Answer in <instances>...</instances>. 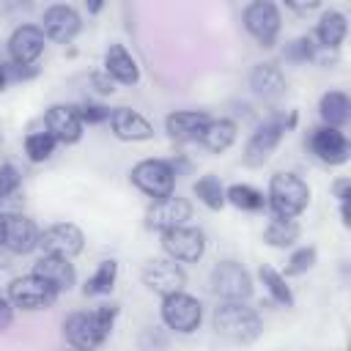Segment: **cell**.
Masks as SVG:
<instances>
[{
  "mask_svg": "<svg viewBox=\"0 0 351 351\" xmlns=\"http://www.w3.org/2000/svg\"><path fill=\"white\" fill-rule=\"evenodd\" d=\"M11 318H14V304L5 293H0V329H5L11 324Z\"/></svg>",
  "mask_w": 351,
  "mask_h": 351,
  "instance_id": "37",
  "label": "cell"
},
{
  "mask_svg": "<svg viewBox=\"0 0 351 351\" xmlns=\"http://www.w3.org/2000/svg\"><path fill=\"white\" fill-rule=\"evenodd\" d=\"M293 123H296V112H291L288 118L274 115V118L263 121V123L250 134V140H247V145H244V165H247V167H261V165L274 154V148L280 145L282 134H285Z\"/></svg>",
  "mask_w": 351,
  "mask_h": 351,
  "instance_id": "4",
  "label": "cell"
},
{
  "mask_svg": "<svg viewBox=\"0 0 351 351\" xmlns=\"http://www.w3.org/2000/svg\"><path fill=\"white\" fill-rule=\"evenodd\" d=\"M241 19H244L247 33H250L261 47H271V44L277 41V36H280V22H282V19H280V8H277L274 0H252V3L244 8Z\"/></svg>",
  "mask_w": 351,
  "mask_h": 351,
  "instance_id": "9",
  "label": "cell"
},
{
  "mask_svg": "<svg viewBox=\"0 0 351 351\" xmlns=\"http://www.w3.org/2000/svg\"><path fill=\"white\" fill-rule=\"evenodd\" d=\"M206 123L208 115L203 110H176L165 118V129L176 143H197Z\"/></svg>",
  "mask_w": 351,
  "mask_h": 351,
  "instance_id": "21",
  "label": "cell"
},
{
  "mask_svg": "<svg viewBox=\"0 0 351 351\" xmlns=\"http://www.w3.org/2000/svg\"><path fill=\"white\" fill-rule=\"evenodd\" d=\"M118 318V304H99L90 313H71L63 321V337L82 351H90L96 346H101L107 340V335L112 332Z\"/></svg>",
  "mask_w": 351,
  "mask_h": 351,
  "instance_id": "1",
  "label": "cell"
},
{
  "mask_svg": "<svg viewBox=\"0 0 351 351\" xmlns=\"http://www.w3.org/2000/svg\"><path fill=\"white\" fill-rule=\"evenodd\" d=\"M110 126H112V134L126 143H143L154 137V126L148 123V118H143L137 110H129V107H115L110 112Z\"/></svg>",
  "mask_w": 351,
  "mask_h": 351,
  "instance_id": "20",
  "label": "cell"
},
{
  "mask_svg": "<svg viewBox=\"0 0 351 351\" xmlns=\"http://www.w3.org/2000/svg\"><path fill=\"white\" fill-rule=\"evenodd\" d=\"M0 247H3V214H0Z\"/></svg>",
  "mask_w": 351,
  "mask_h": 351,
  "instance_id": "43",
  "label": "cell"
},
{
  "mask_svg": "<svg viewBox=\"0 0 351 351\" xmlns=\"http://www.w3.org/2000/svg\"><path fill=\"white\" fill-rule=\"evenodd\" d=\"M310 151L315 154V159H321L324 165H343L348 162V140L340 132V126H318L310 134Z\"/></svg>",
  "mask_w": 351,
  "mask_h": 351,
  "instance_id": "15",
  "label": "cell"
},
{
  "mask_svg": "<svg viewBox=\"0 0 351 351\" xmlns=\"http://www.w3.org/2000/svg\"><path fill=\"white\" fill-rule=\"evenodd\" d=\"M214 329L230 343H252L261 337L263 321L244 302H222L214 313Z\"/></svg>",
  "mask_w": 351,
  "mask_h": 351,
  "instance_id": "2",
  "label": "cell"
},
{
  "mask_svg": "<svg viewBox=\"0 0 351 351\" xmlns=\"http://www.w3.org/2000/svg\"><path fill=\"white\" fill-rule=\"evenodd\" d=\"M236 123L230 121V118H208V123L203 126V132H200V145L203 148H208L211 154H222V151H228L230 145H233V140H236Z\"/></svg>",
  "mask_w": 351,
  "mask_h": 351,
  "instance_id": "24",
  "label": "cell"
},
{
  "mask_svg": "<svg viewBox=\"0 0 351 351\" xmlns=\"http://www.w3.org/2000/svg\"><path fill=\"white\" fill-rule=\"evenodd\" d=\"M0 145H3V134H0Z\"/></svg>",
  "mask_w": 351,
  "mask_h": 351,
  "instance_id": "44",
  "label": "cell"
},
{
  "mask_svg": "<svg viewBox=\"0 0 351 351\" xmlns=\"http://www.w3.org/2000/svg\"><path fill=\"white\" fill-rule=\"evenodd\" d=\"M104 71L112 77L118 85H137L140 80V66L132 58V52L123 44H110L104 52Z\"/></svg>",
  "mask_w": 351,
  "mask_h": 351,
  "instance_id": "22",
  "label": "cell"
},
{
  "mask_svg": "<svg viewBox=\"0 0 351 351\" xmlns=\"http://www.w3.org/2000/svg\"><path fill=\"white\" fill-rule=\"evenodd\" d=\"M282 55H285V60H291V63H307V60L315 58V44H313L310 36H299V38H293V41L285 44Z\"/></svg>",
  "mask_w": 351,
  "mask_h": 351,
  "instance_id": "34",
  "label": "cell"
},
{
  "mask_svg": "<svg viewBox=\"0 0 351 351\" xmlns=\"http://www.w3.org/2000/svg\"><path fill=\"white\" fill-rule=\"evenodd\" d=\"M346 33H348V19L343 11H324L321 14L318 27H315V38L321 47L337 49L346 41Z\"/></svg>",
  "mask_w": 351,
  "mask_h": 351,
  "instance_id": "25",
  "label": "cell"
},
{
  "mask_svg": "<svg viewBox=\"0 0 351 351\" xmlns=\"http://www.w3.org/2000/svg\"><path fill=\"white\" fill-rule=\"evenodd\" d=\"M19 184H22V173H19L11 162L0 165V200L16 195V192H19Z\"/></svg>",
  "mask_w": 351,
  "mask_h": 351,
  "instance_id": "35",
  "label": "cell"
},
{
  "mask_svg": "<svg viewBox=\"0 0 351 351\" xmlns=\"http://www.w3.org/2000/svg\"><path fill=\"white\" fill-rule=\"evenodd\" d=\"M44 123H47V132L63 145H74L82 140L85 123H82L77 107H71V104H52L44 115Z\"/></svg>",
  "mask_w": 351,
  "mask_h": 351,
  "instance_id": "17",
  "label": "cell"
},
{
  "mask_svg": "<svg viewBox=\"0 0 351 351\" xmlns=\"http://www.w3.org/2000/svg\"><path fill=\"white\" fill-rule=\"evenodd\" d=\"M162 250L178 263H195L206 252V233L192 225H176L162 230Z\"/></svg>",
  "mask_w": 351,
  "mask_h": 351,
  "instance_id": "8",
  "label": "cell"
},
{
  "mask_svg": "<svg viewBox=\"0 0 351 351\" xmlns=\"http://www.w3.org/2000/svg\"><path fill=\"white\" fill-rule=\"evenodd\" d=\"M85 5H88V14H99L104 8V0H85Z\"/></svg>",
  "mask_w": 351,
  "mask_h": 351,
  "instance_id": "41",
  "label": "cell"
},
{
  "mask_svg": "<svg viewBox=\"0 0 351 351\" xmlns=\"http://www.w3.org/2000/svg\"><path fill=\"white\" fill-rule=\"evenodd\" d=\"M192 192H195V197L206 206V208H211V211H219L228 200H225V186H222V181L217 178V176H203V178H197L195 181V186H192Z\"/></svg>",
  "mask_w": 351,
  "mask_h": 351,
  "instance_id": "31",
  "label": "cell"
},
{
  "mask_svg": "<svg viewBox=\"0 0 351 351\" xmlns=\"http://www.w3.org/2000/svg\"><path fill=\"white\" fill-rule=\"evenodd\" d=\"M115 280H118V261L107 258V261H101V263L96 266V271L85 280L82 293H85V296H104V293L112 291Z\"/></svg>",
  "mask_w": 351,
  "mask_h": 351,
  "instance_id": "28",
  "label": "cell"
},
{
  "mask_svg": "<svg viewBox=\"0 0 351 351\" xmlns=\"http://www.w3.org/2000/svg\"><path fill=\"white\" fill-rule=\"evenodd\" d=\"M44 30L36 25H19L11 36H8V55L11 63L16 66H33L38 60V55L44 52Z\"/></svg>",
  "mask_w": 351,
  "mask_h": 351,
  "instance_id": "18",
  "label": "cell"
},
{
  "mask_svg": "<svg viewBox=\"0 0 351 351\" xmlns=\"http://www.w3.org/2000/svg\"><path fill=\"white\" fill-rule=\"evenodd\" d=\"M291 11H296V14H304V11H313V8H318V3L321 0H282Z\"/></svg>",
  "mask_w": 351,
  "mask_h": 351,
  "instance_id": "40",
  "label": "cell"
},
{
  "mask_svg": "<svg viewBox=\"0 0 351 351\" xmlns=\"http://www.w3.org/2000/svg\"><path fill=\"white\" fill-rule=\"evenodd\" d=\"M332 192H335V197H337L340 203H348V197H351V181H348V178H340V181H335Z\"/></svg>",
  "mask_w": 351,
  "mask_h": 351,
  "instance_id": "39",
  "label": "cell"
},
{
  "mask_svg": "<svg viewBox=\"0 0 351 351\" xmlns=\"http://www.w3.org/2000/svg\"><path fill=\"white\" fill-rule=\"evenodd\" d=\"M38 225L22 214V211H11V214H3V247L11 250L14 255H27L38 247Z\"/></svg>",
  "mask_w": 351,
  "mask_h": 351,
  "instance_id": "13",
  "label": "cell"
},
{
  "mask_svg": "<svg viewBox=\"0 0 351 351\" xmlns=\"http://www.w3.org/2000/svg\"><path fill=\"white\" fill-rule=\"evenodd\" d=\"M318 115L326 126H346L351 118V101L343 90H326L318 99Z\"/></svg>",
  "mask_w": 351,
  "mask_h": 351,
  "instance_id": "26",
  "label": "cell"
},
{
  "mask_svg": "<svg viewBox=\"0 0 351 351\" xmlns=\"http://www.w3.org/2000/svg\"><path fill=\"white\" fill-rule=\"evenodd\" d=\"M296 239H299V225L293 222V217H271L263 230V241L277 250L291 247Z\"/></svg>",
  "mask_w": 351,
  "mask_h": 351,
  "instance_id": "27",
  "label": "cell"
},
{
  "mask_svg": "<svg viewBox=\"0 0 351 351\" xmlns=\"http://www.w3.org/2000/svg\"><path fill=\"white\" fill-rule=\"evenodd\" d=\"M162 321H165L167 329L189 335L203 321V304L195 296L184 293V291L167 293V296H162Z\"/></svg>",
  "mask_w": 351,
  "mask_h": 351,
  "instance_id": "6",
  "label": "cell"
},
{
  "mask_svg": "<svg viewBox=\"0 0 351 351\" xmlns=\"http://www.w3.org/2000/svg\"><path fill=\"white\" fill-rule=\"evenodd\" d=\"M33 274H38L44 282H49L58 293L63 291H71V285L77 282V271H74V263L71 258H63V255H49L44 252L36 263H33Z\"/></svg>",
  "mask_w": 351,
  "mask_h": 351,
  "instance_id": "19",
  "label": "cell"
},
{
  "mask_svg": "<svg viewBox=\"0 0 351 351\" xmlns=\"http://www.w3.org/2000/svg\"><path fill=\"white\" fill-rule=\"evenodd\" d=\"M38 247L49 255H63V258H74L82 252L85 247V233L74 225V222H55L47 230H41L38 236Z\"/></svg>",
  "mask_w": 351,
  "mask_h": 351,
  "instance_id": "14",
  "label": "cell"
},
{
  "mask_svg": "<svg viewBox=\"0 0 351 351\" xmlns=\"http://www.w3.org/2000/svg\"><path fill=\"white\" fill-rule=\"evenodd\" d=\"M5 296L11 299L14 307H22V310H47V307L55 302L58 291H55L49 282H44L38 274L30 271V274H25V277H16V280L8 285Z\"/></svg>",
  "mask_w": 351,
  "mask_h": 351,
  "instance_id": "10",
  "label": "cell"
},
{
  "mask_svg": "<svg viewBox=\"0 0 351 351\" xmlns=\"http://www.w3.org/2000/svg\"><path fill=\"white\" fill-rule=\"evenodd\" d=\"M8 82H11V80H8V69H5L3 63H0V90H3V88H5Z\"/></svg>",
  "mask_w": 351,
  "mask_h": 351,
  "instance_id": "42",
  "label": "cell"
},
{
  "mask_svg": "<svg viewBox=\"0 0 351 351\" xmlns=\"http://www.w3.org/2000/svg\"><path fill=\"white\" fill-rule=\"evenodd\" d=\"M315 258H318V252H315V247H313V244L293 250V252H291V258H288V266H285V277H296V274L310 271V269L315 266Z\"/></svg>",
  "mask_w": 351,
  "mask_h": 351,
  "instance_id": "33",
  "label": "cell"
},
{
  "mask_svg": "<svg viewBox=\"0 0 351 351\" xmlns=\"http://www.w3.org/2000/svg\"><path fill=\"white\" fill-rule=\"evenodd\" d=\"M80 27H82L80 14H77L71 5H66V3L49 5V8L44 11L41 30H44V36H47L49 41H55V44H69V41H74V36L80 33Z\"/></svg>",
  "mask_w": 351,
  "mask_h": 351,
  "instance_id": "16",
  "label": "cell"
},
{
  "mask_svg": "<svg viewBox=\"0 0 351 351\" xmlns=\"http://www.w3.org/2000/svg\"><path fill=\"white\" fill-rule=\"evenodd\" d=\"M208 285L222 302H247L252 296V277L239 261H219L211 269Z\"/></svg>",
  "mask_w": 351,
  "mask_h": 351,
  "instance_id": "5",
  "label": "cell"
},
{
  "mask_svg": "<svg viewBox=\"0 0 351 351\" xmlns=\"http://www.w3.org/2000/svg\"><path fill=\"white\" fill-rule=\"evenodd\" d=\"M258 277H261V282L266 285V291H269V296H271L274 304H280V307H293V291H291V285L285 282V274H280L274 266H261Z\"/></svg>",
  "mask_w": 351,
  "mask_h": 351,
  "instance_id": "30",
  "label": "cell"
},
{
  "mask_svg": "<svg viewBox=\"0 0 351 351\" xmlns=\"http://www.w3.org/2000/svg\"><path fill=\"white\" fill-rule=\"evenodd\" d=\"M189 219H192V203L173 192L165 197H154V203L145 211V225L159 233L167 228H176V225H186Z\"/></svg>",
  "mask_w": 351,
  "mask_h": 351,
  "instance_id": "12",
  "label": "cell"
},
{
  "mask_svg": "<svg viewBox=\"0 0 351 351\" xmlns=\"http://www.w3.org/2000/svg\"><path fill=\"white\" fill-rule=\"evenodd\" d=\"M310 203V186L296 173H274L266 192V208L274 217H299Z\"/></svg>",
  "mask_w": 351,
  "mask_h": 351,
  "instance_id": "3",
  "label": "cell"
},
{
  "mask_svg": "<svg viewBox=\"0 0 351 351\" xmlns=\"http://www.w3.org/2000/svg\"><path fill=\"white\" fill-rule=\"evenodd\" d=\"M132 184L148 197H165L176 186V170L165 159H143L129 173Z\"/></svg>",
  "mask_w": 351,
  "mask_h": 351,
  "instance_id": "7",
  "label": "cell"
},
{
  "mask_svg": "<svg viewBox=\"0 0 351 351\" xmlns=\"http://www.w3.org/2000/svg\"><path fill=\"white\" fill-rule=\"evenodd\" d=\"M77 112H80V118H82V123H104V121H110V107H104V104H82V107H77Z\"/></svg>",
  "mask_w": 351,
  "mask_h": 351,
  "instance_id": "36",
  "label": "cell"
},
{
  "mask_svg": "<svg viewBox=\"0 0 351 351\" xmlns=\"http://www.w3.org/2000/svg\"><path fill=\"white\" fill-rule=\"evenodd\" d=\"M250 88L263 101H277L285 93V77L274 63H258L250 71Z\"/></svg>",
  "mask_w": 351,
  "mask_h": 351,
  "instance_id": "23",
  "label": "cell"
},
{
  "mask_svg": "<svg viewBox=\"0 0 351 351\" xmlns=\"http://www.w3.org/2000/svg\"><path fill=\"white\" fill-rule=\"evenodd\" d=\"M90 80H93V85L99 88V93H112V90H115V88H112L115 82H112V77H110L107 71H101V74H93Z\"/></svg>",
  "mask_w": 351,
  "mask_h": 351,
  "instance_id": "38",
  "label": "cell"
},
{
  "mask_svg": "<svg viewBox=\"0 0 351 351\" xmlns=\"http://www.w3.org/2000/svg\"><path fill=\"white\" fill-rule=\"evenodd\" d=\"M140 277H143V285L148 291L159 293V296L184 291V285H186V274L178 266V261H173V258H154V261H148L143 266Z\"/></svg>",
  "mask_w": 351,
  "mask_h": 351,
  "instance_id": "11",
  "label": "cell"
},
{
  "mask_svg": "<svg viewBox=\"0 0 351 351\" xmlns=\"http://www.w3.org/2000/svg\"><path fill=\"white\" fill-rule=\"evenodd\" d=\"M55 145H58V140L49 134V132H30L27 137H25V154H27V159L30 162H47L52 154H55Z\"/></svg>",
  "mask_w": 351,
  "mask_h": 351,
  "instance_id": "32",
  "label": "cell"
},
{
  "mask_svg": "<svg viewBox=\"0 0 351 351\" xmlns=\"http://www.w3.org/2000/svg\"><path fill=\"white\" fill-rule=\"evenodd\" d=\"M225 200H228L230 206H236V208H241V211H252V214L266 208V195H263L261 189L250 186V184H230V186L225 189Z\"/></svg>",
  "mask_w": 351,
  "mask_h": 351,
  "instance_id": "29",
  "label": "cell"
}]
</instances>
